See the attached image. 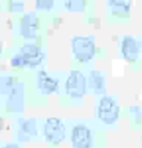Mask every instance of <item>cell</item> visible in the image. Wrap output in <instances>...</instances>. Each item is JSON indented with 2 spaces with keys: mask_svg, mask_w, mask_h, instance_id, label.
Instances as JSON below:
<instances>
[{
  "mask_svg": "<svg viewBox=\"0 0 142 148\" xmlns=\"http://www.w3.org/2000/svg\"><path fill=\"white\" fill-rule=\"evenodd\" d=\"M141 40L135 36H123L120 40V54L128 62H137L141 56Z\"/></svg>",
  "mask_w": 142,
  "mask_h": 148,
  "instance_id": "obj_9",
  "label": "cell"
},
{
  "mask_svg": "<svg viewBox=\"0 0 142 148\" xmlns=\"http://www.w3.org/2000/svg\"><path fill=\"white\" fill-rule=\"evenodd\" d=\"M87 89L95 96L106 94V75L102 71H91L87 76Z\"/></svg>",
  "mask_w": 142,
  "mask_h": 148,
  "instance_id": "obj_10",
  "label": "cell"
},
{
  "mask_svg": "<svg viewBox=\"0 0 142 148\" xmlns=\"http://www.w3.org/2000/svg\"><path fill=\"white\" fill-rule=\"evenodd\" d=\"M87 76L79 69H72L64 82V93L71 100H80L87 93Z\"/></svg>",
  "mask_w": 142,
  "mask_h": 148,
  "instance_id": "obj_5",
  "label": "cell"
},
{
  "mask_svg": "<svg viewBox=\"0 0 142 148\" xmlns=\"http://www.w3.org/2000/svg\"><path fill=\"white\" fill-rule=\"evenodd\" d=\"M8 108L11 111H22L24 105V87L21 83H15L8 93Z\"/></svg>",
  "mask_w": 142,
  "mask_h": 148,
  "instance_id": "obj_12",
  "label": "cell"
},
{
  "mask_svg": "<svg viewBox=\"0 0 142 148\" xmlns=\"http://www.w3.org/2000/svg\"><path fill=\"white\" fill-rule=\"evenodd\" d=\"M18 133H20V141H31L32 138L37 137L39 127L36 119H20L18 121Z\"/></svg>",
  "mask_w": 142,
  "mask_h": 148,
  "instance_id": "obj_11",
  "label": "cell"
},
{
  "mask_svg": "<svg viewBox=\"0 0 142 148\" xmlns=\"http://www.w3.org/2000/svg\"><path fill=\"white\" fill-rule=\"evenodd\" d=\"M41 137L46 143L52 144V145H58L62 141H65L66 136H68V127L66 123L57 116L51 118H46L44 122L41 123Z\"/></svg>",
  "mask_w": 142,
  "mask_h": 148,
  "instance_id": "obj_3",
  "label": "cell"
},
{
  "mask_svg": "<svg viewBox=\"0 0 142 148\" xmlns=\"http://www.w3.org/2000/svg\"><path fill=\"white\" fill-rule=\"evenodd\" d=\"M130 114L134 115V122L141 123V108L139 107H131L130 108Z\"/></svg>",
  "mask_w": 142,
  "mask_h": 148,
  "instance_id": "obj_16",
  "label": "cell"
},
{
  "mask_svg": "<svg viewBox=\"0 0 142 148\" xmlns=\"http://www.w3.org/2000/svg\"><path fill=\"white\" fill-rule=\"evenodd\" d=\"M0 56H1V43H0Z\"/></svg>",
  "mask_w": 142,
  "mask_h": 148,
  "instance_id": "obj_19",
  "label": "cell"
},
{
  "mask_svg": "<svg viewBox=\"0 0 142 148\" xmlns=\"http://www.w3.org/2000/svg\"><path fill=\"white\" fill-rule=\"evenodd\" d=\"M71 47L75 60L80 64H88L95 57V42L90 36H73Z\"/></svg>",
  "mask_w": 142,
  "mask_h": 148,
  "instance_id": "obj_4",
  "label": "cell"
},
{
  "mask_svg": "<svg viewBox=\"0 0 142 148\" xmlns=\"http://www.w3.org/2000/svg\"><path fill=\"white\" fill-rule=\"evenodd\" d=\"M68 134L72 148L95 147V133L87 122H72Z\"/></svg>",
  "mask_w": 142,
  "mask_h": 148,
  "instance_id": "obj_2",
  "label": "cell"
},
{
  "mask_svg": "<svg viewBox=\"0 0 142 148\" xmlns=\"http://www.w3.org/2000/svg\"><path fill=\"white\" fill-rule=\"evenodd\" d=\"M1 148H22V145L18 144V143H11V144H6V145H3Z\"/></svg>",
  "mask_w": 142,
  "mask_h": 148,
  "instance_id": "obj_17",
  "label": "cell"
},
{
  "mask_svg": "<svg viewBox=\"0 0 142 148\" xmlns=\"http://www.w3.org/2000/svg\"><path fill=\"white\" fill-rule=\"evenodd\" d=\"M54 7V1H44V0H40V1H36V8L43 11V10H51Z\"/></svg>",
  "mask_w": 142,
  "mask_h": 148,
  "instance_id": "obj_15",
  "label": "cell"
},
{
  "mask_svg": "<svg viewBox=\"0 0 142 148\" xmlns=\"http://www.w3.org/2000/svg\"><path fill=\"white\" fill-rule=\"evenodd\" d=\"M95 116L105 126L116 125L120 116V105L115 96L103 94L98 98L95 104Z\"/></svg>",
  "mask_w": 142,
  "mask_h": 148,
  "instance_id": "obj_1",
  "label": "cell"
},
{
  "mask_svg": "<svg viewBox=\"0 0 142 148\" xmlns=\"http://www.w3.org/2000/svg\"><path fill=\"white\" fill-rule=\"evenodd\" d=\"M18 53L21 54V57L24 60L25 68L29 69H35L39 68L40 65H43L44 62L46 54L41 49V46L35 43V42H26L21 46V49L18 50Z\"/></svg>",
  "mask_w": 142,
  "mask_h": 148,
  "instance_id": "obj_6",
  "label": "cell"
},
{
  "mask_svg": "<svg viewBox=\"0 0 142 148\" xmlns=\"http://www.w3.org/2000/svg\"><path fill=\"white\" fill-rule=\"evenodd\" d=\"M1 127H3V118L0 116V132H1Z\"/></svg>",
  "mask_w": 142,
  "mask_h": 148,
  "instance_id": "obj_18",
  "label": "cell"
},
{
  "mask_svg": "<svg viewBox=\"0 0 142 148\" xmlns=\"http://www.w3.org/2000/svg\"><path fill=\"white\" fill-rule=\"evenodd\" d=\"M36 89L44 96L57 93L59 90V79L46 69H39L36 72Z\"/></svg>",
  "mask_w": 142,
  "mask_h": 148,
  "instance_id": "obj_8",
  "label": "cell"
},
{
  "mask_svg": "<svg viewBox=\"0 0 142 148\" xmlns=\"http://www.w3.org/2000/svg\"><path fill=\"white\" fill-rule=\"evenodd\" d=\"M10 62H11V66H14V68H18V69H21V68H25L24 60H22V57H21L20 53H15L13 57H11Z\"/></svg>",
  "mask_w": 142,
  "mask_h": 148,
  "instance_id": "obj_14",
  "label": "cell"
},
{
  "mask_svg": "<svg viewBox=\"0 0 142 148\" xmlns=\"http://www.w3.org/2000/svg\"><path fill=\"white\" fill-rule=\"evenodd\" d=\"M39 29H40V18L35 11L25 13L21 17L20 35L25 40H28V42L35 40L37 38V35H39Z\"/></svg>",
  "mask_w": 142,
  "mask_h": 148,
  "instance_id": "obj_7",
  "label": "cell"
},
{
  "mask_svg": "<svg viewBox=\"0 0 142 148\" xmlns=\"http://www.w3.org/2000/svg\"><path fill=\"white\" fill-rule=\"evenodd\" d=\"M109 13L115 17H128L130 3L127 1H108Z\"/></svg>",
  "mask_w": 142,
  "mask_h": 148,
  "instance_id": "obj_13",
  "label": "cell"
}]
</instances>
